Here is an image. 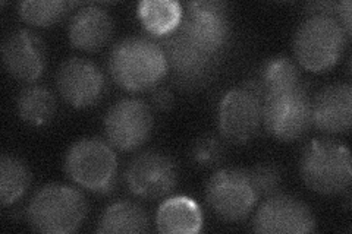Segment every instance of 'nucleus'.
<instances>
[{"label":"nucleus","mask_w":352,"mask_h":234,"mask_svg":"<svg viewBox=\"0 0 352 234\" xmlns=\"http://www.w3.org/2000/svg\"><path fill=\"white\" fill-rule=\"evenodd\" d=\"M56 85L66 103L74 108L84 110L100 102L106 90V78L94 62L69 58L60 65Z\"/></svg>","instance_id":"4468645a"},{"label":"nucleus","mask_w":352,"mask_h":234,"mask_svg":"<svg viewBox=\"0 0 352 234\" xmlns=\"http://www.w3.org/2000/svg\"><path fill=\"white\" fill-rule=\"evenodd\" d=\"M300 176L304 185L320 195H339L352 182L351 152L335 139H313L300 155Z\"/></svg>","instance_id":"7ed1b4c3"},{"label":"nucleus","mask_w":352,"mask_h":234,"mask_svg":"<svg viewBox=\"0 0 352 234\" xmlns=\"http://www.w3.org/2000/svg\"><path fill=\"white\" fill-rule=\"evenodd\" d=\"M349 38L333 15L310 14L294 34L295 59L308 72L324 73L339 62Z\"/></svg>","instance_id":"f03ea898"},{"label":"nucleus","mask_w":352,"mask_h":234,"mask_svg":"<svg viewBox=\"0 0 352 234\" xmlns=\"http://www.w3.org/2000/svg\"><path fill=\"white\" fill-rule=\"evenodd\" d=\"M88 214V202L78 189L50 183L32 196L27 208L31 229L44 234H69L78 230Z\"/></svg>","instance_id":"20e7f679"},{"label":"nucleus","mask_w":352,"mask_h":234,"mask_svg":"<svg viewBox=\"0 0 352 234\" xmlns=\"http://www.w3.org/2000/svg\"><path fill=\"white\" fill-rule=\"evenodd\" d=\"M156 226L163 234H195L203 229V211L192 198L172 196L160 204Z\"/></svg>","instance_id":"a211bd4d"},{"label":"nucleus","mask_w":352,"mask_h":234,"mask_svg":"<svg viewBox=\"0 0 352 234\" xmlns=\"http://www.w3.org/2000/svg\"><path fill=\"white\" fill-rule=\"evenodd\" d=\"M178 165L168 154L144 151L135 155L125 169V185L132 195L159 199L169 195L178 183Z\"/></svg>","instance_id":"f8f14e48"},{"label":"nucleus","mask_w":352,"mask_h":234,"mask_svg":"<svg viewBox=\"0 0 352 234\" xmlns=\"http://www.w3.org/2000/svg\"><path fill=\"white\" fill-rule=\"evenodd\" d=\"M150 230L148 215L138 204L119 200L104 209L98 220L97 233L138 234Z\"/></svg>","instance_id":"aec40b11"},{"label":"nucleus","mask_w":352,"mask_h":234,"mask_svg":"<svg viewBox=\"0 0 352 234\" xmlns=\"http://www.w3.org/2000/svg\"><path fill=\"white\" fill-rule=\"evenodd\" d=\"M263 94L266 95L291 90L298 86L301 82V73L296 65L288 56H273L261 65V68L254 78Z\"/></svg>","instance_id":"4be33fe9"},{"label":"nucleus","mask_w":352,"mask_h":234,"mask_svg":"<svg viewBox=\"0 0 352 234\" xmlns=\"http://www.w3.org/2000/svg\"><path fill=\"white\" fill-rule=\"evenodd\" d=\"M2 59L8 73L16 81L31 84L46 69V44L37 32L18 28L10 31L2 43Z\"/></svg>","instance_id":"2eb2a0df"},{"label":"nucleus","mask_w":352,"mask_h":234,"mask_svg":"<svg viewBox=\"0 0 352 234\" xmlns=\"http://www.w3.org/2000/svg\"><path fill=\"white\" fill-rule=\"evenodd\" d=\"M31 185V172L24 160L3 154L0 159V202L14 205L25 195Z\"/></svg>","instance_id":"5701e85b"},{"label":"nucleus","mask_w":352,"mask_h":234,"mask_svg":"<svg viewBox=\"0 0 352 234\" xmlns=\"http://www.w3.org/2000/svg\"><path fill=\"white\" fill-rule=\"evenodd\" d=\"M150 102L154 108H157L160 111H168L173 107L175 97L168 86L157 85L154 86L150 93Z\"/></svg>","instance_id":"bb28decb"},{"label":"nucleus","mask_w":352,"mask_h":234,"mask_svg":"<svg viewBox=\"0 0 352 234\" xmlns=\"http://www.w3.org/2000/svg\"><path fill=\"white\" fill-rule=\"evenodd\" d=\"M16 110L21 120L31 126H46L56 115V98L43 85H27L16 98Z\"/></svg>","instance_id":"412c9836"},{"label":"nucleus","mask_w":352,"mask_h":234,"mask_svg":"<svg viewBox=\"0 0 352 234\" xmlns=\"http://www.w3.org/2000/svg\"><path fill=\"white\" fill-rule=\"evenodd\" d=\"M173 73V82L181 90L194 91L203 88L213 78L220 56L197 47L179 30L163 37L159 43Z\"/></svg>","instance_id":"1a4fd4ad"},{"label":"nucleus","mask_w":352,"mask_h":234,"mask_svg":"<svg viewBox=\"0 0 352 234\" xmlns=\"http://www.w3.org/2000/svg\"><path fill=\"white\" fill-rule=\"evenodd\" d=\"M65 173L78 186L96 194H109L116 183L118 159L110 143L98 138L74 142L65 155Z\"/></svg>","instance_id":"39448f33"},{"label":"nucleus","mask_w":352,"mask_h":234,"mask_svg":"<svg viewBox=\"0 0 352 234\" xmlns=\"http://www.w3.org/2000/svg\"><path fill=\"white\" fill-rule=\"evenodd\" d=\"M316 226L311 208L285 194L266 198L252 218V230L264 234H307L316 231Z\"/></svg>","instance_id":"ddd939ff"},{"label":"nucleus","mask_w":352,"mask_h":234,"mask_svg":"<svg viewBox=\"0 0 352 234\" xmlns=\"http://www.w3.org/2000/svg\"><path fill=\"white\" fill-rule=\"evenodd\" d=\"M225 152L226 150L222 139L214 135H203L194 142L191 157L197 165L213 169L225 160Z\"/></svg>","instance_id":"a878e982"},{"label":"nucleus","mask_w":352,"mask_h":234,"mask_svg":"<svg viewBox=\"0 0 352 234\" xmlns=\"http://www.w3.org/2000/svg\"><path fill=\"white\" fill-rule=\"evenodd\" d=\"M313 126L326 135L349 132L352 121L351 84H332L322 88L311 102Z\"/></svg>","instance_id":"dca6fc26"},{"label":"nucleus","mask_w":352,"mask_h":234,"mask_svg":"<svg viewBox=\"0 0 352 234\" xmlns=\"http://www.w3.org/2000/svg\"><path fill=\"white\" fill-rule=\"evenodd\" d=\"M178 30L197 47L222 58L232 36L229 5L219 0H195L186 3Z\"/></svg>","instance_id":"6e6552de"},{"label":"nucleus","mask_w":352,"mask_h":234,"mask_svg":"<svg viewBox=\"0 0 352 234\" xmlns=\"http://www.w3.org/2000/svg\"><path fill=\"white\" fill-rule=\"evenodd\" d=\"M81 3L65 0H25L18 3V14L22 21L34 27H52L59 22L68 10Z\"/></svg>","instance_id":"b1692460"},{"label":"nucleus","mask_w":352,"mask_h":234,"mask_svg":"<svg viewBox=\"0 0 352 234\" xmlns=\"http://www.w3.org/2000/svg\"><path fill=\"white\" fill-rule=\"evenodd\" d=\"M263 124V94L254 80L230 88L219 103L220 138L244 145L257 135Z\"/></svg>","instance_id":"423d86ee"},{"label":"nucleus","mask_w":352,"mask_h":234,"mask_svg":"<svg viewBox=\"0 0 352 234\" xmlns=\"http://www.w3.org/2000/svg\"><path fill=\"white\" fill-rule=\"evenodd\" d=\"M154 119L144 100L128 97L116 102L103 119V130L110 147L134 151L151 137Z\"/></svg>","instance_id":"9d476101"},{"label":"nucleus","mask_w":352,"mask_h":234,"mask_svg":"<svg viewBox=\"0 0 352 234\" xmlns=\"http://www.w3.org/2000/svg\"><path fill=\"white\" fill-rule=\"evenodd\" d=\"M250 182L257 198H269L279 194L282 186V170L273 163H263L248 170Z\"/></svg>","instance_id":"393cba45"},{"label":"nucleus","mask_w":352,"mask_h":234,"mask_svg":"<svg viewBox=\"0 0 352 234\" xmlns=\"http://www.w3.org/2000/svg\"><path fill=\"white\" fill-rule=\"evenodd\" d=\"M313 97L304 84L266 95L263 100V125L269 135L282 142L302 138L313 126Z\"/></svg>","instance_id":"0eeeda50"},{"label":"nucleus","mask_w":352,"mask_h":234,"mask_svg":"<svg viewBox=\"0 0 352 234\" xmlns=\"http://www.w3.org/2000/svg\"><path fill=\"white\" fill-rule=\"evenodd\" d=\"M351 2L349 0H344V2H338L336 3V10H335V18L342 24L345 28L346 34L351 37L352 34V21H351Z\"/></svg>","instance_id":"cd10ccee"},{"label":"nucleus","mask_w":352,"mask_h":234,"mask_svg":"<svg viewBox=\"0 0 352 234\" xmlns=\"http://www.w3.org/2000/svg\"><path fill=\"white\" fill-rule=\"evenodd\" d=\"M206 200L220 220L236 222L247 218L258 198L250 182L248 172L220 169L207 180Z\"/></svg>","instance_id":"9b49d317"},{"label":"nucleus","mask_w":352,"mask_h":234,"mask_svg":"<svg viewBox=\"0 0 352 234\" xmlns=\"http://www.w3.org/2000/svg\"><path fill=\"white\" fill-rule=\"evenodd\" d=\"M113 34V19L107 10L88 3L76 10L68 24V38L75 49L97 51Z\"/></svg>","instance_id":"f3484780"},{"label":"nucleus","mask_w":352,"mask_h":234,"mask_svg":"<svg viewBox=\"0 0 352 234\" xmlns=\"http://www.w3.org/2000/svg\"><path fill=\"white\" fill-rule=\"evenodd\" d=\"M137 15L147 32L163 38L178 30L184 10L175 0H142L137 6Z\"/></svg>","instance_id":"6ab92c4d"},{"label":"nucleus","mask_w":352,"mask_h":234,"mask_svg":"<svg viewBox=\"0 0 352 234\" xmlns=\"http://www.w3.org/2000/svg\"><path fill=\"white\" fill-rule=\"evenodd\" d=\"M109 73L126 91L153 90L169 73V63L157 41L128 37L116 43L109 54Z\"/></svg>","instance_id":"f257e3e1"}]
</instances>
